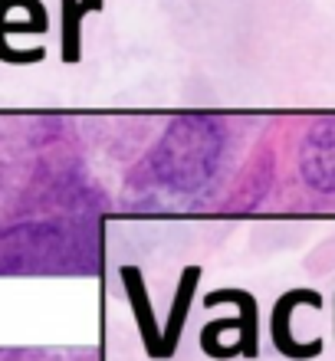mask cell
Segmentation results:
<instances>
[{"label": "cell", "instance_id": "cell-2", "mask_svg": "<svg viewBox=\"0 0 335 361\" xmlns=\"http://www.w3.org/2000/svg\"><path fill=\"white\" fill-rule=\"evenodd\" d=\"M122 283H125V295H128V302H132L135 325H138L145 352L152 355V358H162V332H158L154 309H152V302H148V289H145L142 269L138 267H122Z\"/></svg>", "mask_w": 335, "mask_h": 361}, {"label": "cell", "instance_id": "cell-3", "mask_svg": "<svg viewBox=\"0 0 335 361\" xmlns=\"http://www.w3.org/2000/svg\"><path fill=\"white\" fill-rule=\"evenodd\" d=\"M102 10V0H63V17H59V56L63 63L83 59V20L86 13Z\"/></svg>", "mask_w": 335, "mask_h": 361}, {"label": "cell", "instance_id": "cell-1", "mask_svg": "<svg viewBox=\"0 0 335 361\" xmlns=\"http://www.w3.org/2000/svg\"><path fill=\"white\" fill-rule=\"evenodd\" d=\"M296 305H312L319 309L322 305V295L316 289H293L273 305V345L279 348V355H286V358H316L322 352V338H312V342H296L293 338V322H289V315Z\"/></svg>", "mask_w": 335, "mask_h": 361}, {"label": "cell", "instance_id": "cell-4", "mask_svg": "<svg viewBox=\"0 0 335 361\" xmlns=\"http://www.w3.org/2000/svg\"><path fill=\"white\" fill-rule=\"evenodd\" d=\"M49 20H10L7 17V4L0 0V63H10V66H30V63H39L47 56V49H13L7 43L10 33H47Z\"/></svg>", "mask_w": 335, "mask_h": 361}, {"label": "cell", "instance_id": "cell-5", "mask_svg": "<svg viewBox=\"0 0 335 361\" xmlns=\"http://www.w3.org/2000/svg\"><path fill=\"white\" fill-rule=\"evenodd\" d=\"M201 283V267H188L181 273V283H178V299L171 302V315H168V325L162 332V358H171L178 342H181V329H184V319L191 312V302H194V289Z\"/></svg>", "mask_w": 335, "mask_h": 361}]
</instances>
